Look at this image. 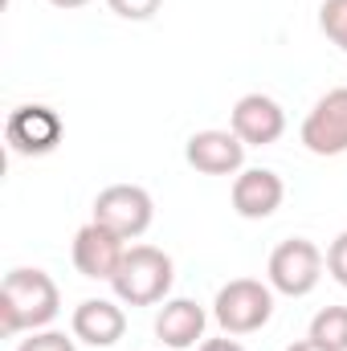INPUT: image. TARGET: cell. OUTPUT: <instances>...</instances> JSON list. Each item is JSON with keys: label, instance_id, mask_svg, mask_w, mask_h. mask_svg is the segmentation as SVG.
Here are the masks:
<instances>
[{"label": "cell", "instance_id": "1", "mask_svg": "<svg viewBox=\"0 0 347 351\" xmlns=\"http://www.w3.org/2000/svg\"><path fill=\"white\" fill-rule=\"evenodd\" d=\"M62 311V290L45 269L16 265L0 282V335L12 339L21 331H45Z\"/></svg>", "mask_w": 347, "mask_h": 351}, {"label": "cell", "instance_id": "2", "mask_svg": "<svg viewBox=\"0 0 347 351\" xmlns=\"http://www.w3.org/2000/svg\"><path fill=\"white\" fill-rule=\"evenodd\" d=\"M172 282H176V265L156 245H127L119 274L110 278L115 298L123 306H156V302H168Z\"/></svg>", "mask_w": 347, "mask_h": 351}, {"label": "cell", "instance_id": "3", "mask_svg": "<svg viewBox=\"0 0 347 351\" xmlns=\"http://www.w3.org/2000/svg\"><path fill=\"white\" fill-rule=\"evenodd\" d=\"M213 319L225 335H254L274 319V286L258 278H233L213 298Z\"/></svg>", "mask_w": 347, "mask_h": 351}, {"label": "cell", "instance_id": "4", "mask_svg": "<svg viewBox=\"0 0 347 351\" xmlns=\"http://www.w3.org/2000/svg\"><path fill=\"white\" fill-rule=\"evenodd\" d=\"M323 250L307 237H290L282 241L274 254H270V265H265V282L274 286V294H286V298H307L319 278H323Z\"/></svg>", "mask_w": 347, "mask_h": 351}, {"label": "cell", "instance_id": "5", "mask_svg": "<svg viewBox=\"0 0 347 351\" xmlns=\"http://www.w3.org/2000/svg\"><path fill=\"white\" fill-rule=\"evenodd\" d=\"M98 225H106L110 233H119L123 241H135L152 229L156 221V200L147 188L139 184H110L94 196V217Z\"/></svg>", "mask_w": 347, "mask_h": 351}, {"label": "cell", "instance_id": "6", "mask_svg": "<svg viewBox=\"0 0 347 351\" xmlns=\"http://www.w3.org/2000/svg\"><path fill=\"white\" fill-rule=\"evenodd\" d=\"M298 139H302V147H307L311 156H323V160L344 156L347 152V86L327 90V94L311 106V114L302 119Z\"/></svg>", "mask_w": 347, "mask_h": 351}, {"label": "cell", "instance_id": "7", "mask_svg": "<svg viewBox=\"0 0 347 351\" xmlns=\"http://www.w3.org/2000/svg\"><path fill=\"white\" fill-rule=\"evenodd\" d=\"M4 139L16 156H49L62 143V119L53 106L41 102H25L8 114L4 123Z\"/></svg>", "mask_w": 347, "mask_h": 351}, {"label": "cell", "instance_id": "8", "mask_svg": "<svg viewBox=\"0 0 347 351\" xmlns=\"http://www.w3.org/2000/svg\"><path fill=\"white\" fill-rule=\"evenodd\" d=\"M123 254H127V241L119 233H110L106 225H98V221H90L74 233V250H70L74 269L90 282H110L123 265Z\"/></svg>", "mask_w": 347, "mask_h": 351}, {"label": "cell", "instance_id": "9", "mask_svg": "<svg viewBox=\"0 0 347 351\" xmlns=\"http://www.w3.org/2000/svg\"><path fill=\"white\" fill-rule=\"evenodd\" d=\"M229 131L246 147H270L286 135V110L270 94H246V98H237V106L229 114Z\"/></svg>", "mask_w": 347, "mask_h": 351}, {"label": "cell", "instance_id": "10", "mask_svg": "<svg viewBox=\"0 0 347 351\" xmlns=\"http://www.w3.org/2000/svg\"><path fill=\"white\" fill-rule=\"evenodd\" d=\"M184 160L204 176H237L246 168V143L233 131H196L184 147Z\"/></svg>", "mask_w": 347, "mask_h": 351}, {"label": "cell", "instance_id": "11", "mask_svg": "<svg viewBox=\"0 0 347 351\" xmlns=\"http://www.w3.org/2000/svg\"><path fill=\"white\" fill-rule=\"evenodd\" d=\"M286 200V184L282 176L270 168H241L233 176V208L246 221H265L282 208Z\"/></svg>", "mask_w": 347, "mask_h": 351}, {"label": "cell", "instance_id": "12", "mask_svg": "<svg viewBox=\"0 0 347 351\" xmlns=\"http://www.w3.org/2000/svg\"><path fill=\"white\" fill-rule=\"evenodd\" d=\"M70 331L78 343L90 348H115L123 335H127V315L119 302L110 298H82L70 315Z\"/></svg>", "mask_w": 347, "mask_h": 351}, {"label": "cell", "instance_id": "13", "mask_svg": "<svg viewBox=\"0 0 347 351\" xmlns=\"http://www.w3.org/2000/svg\"><path fill=\"white\" fill-rule=\"evenodd\" d=\"M204 327H208V315L192 298H168L156 315V339L172 351H188L204 343Z\"/></svg>", "mask_w": 347, "mask_h": 351}, {"label": "cell", "instance_id": "14", "mask_svg": "<svg viewBox=\"0 0 347 351\" xmlns=\"http://www.w3.org/2000/svg\"><path fill=\"white\" fill-rule=\"evenodd\" d=\"M307 339H315L319 348H327V351H347V306H323L311 319Z\"/></svg>", "mask_w": 347, "mask_h": 351}, {"label": "cell", "instance_id": "15", "mask_svg": "<svg viewBox=\"0 0 347 351\" xmlns=\"http://www.w3.org/2000/svg\"><path fill=\"white\" fill-rule=\"evenodd\" d=\"M319 29L347 53V0H323L319 4Z\"/></svg>", "mask_w": 347, "mask_h": 351}, {"label": "cell", "instance_id": "16", "mask_svg": "<svg viewBox=\"0 0 347 351\" xmlns=\"http://www.w3.org/2000/svg\"><path fill=\"white\" fill-rule=\"evenodd\" d=\"M16 351H78L66 331H29V339H21Z\"/></svg>", "mask_w": 347, "mask_h": 351}, {"label": "cell", "instance_id": "17", "mask_svg": "<svg viewBox=\"0 0 347 351\" xmlns=\"http://www.w3.org/2000/svg\"><path fill=\"white\" fill-rule=\"evenodd\" d=\"M106 4H110V12L123 16V21H152L164 0H106Z\"/></svg>", "mask_w": 347, "mask_h": 351}, {"label": "cell", "instance_id": "18", "mask_svg": "<svg viewBox=\"0 0 347 351\" xmlns=\"http://www.w3.org/2000/svg\"><path fill=\"white\" fill-rule=\"evenodd\" d=\"M327 274L347 290V233H339V237L327 245Z\"/></svg>", "mask_w": 347, "mask_h": 351}, {"label": "cell", "instance_id": "19", "mask_svg": "<svg viewBox=\"0 0 347 351\" xmlns=\"http://www.w3.org/2000/svg\"><path fill=\"white\" fill-rule=\"evenodd\" d=\"M196 351H246V348H241L237 339H229V335H225V339H204Z\"/></svg>", "mask_w": 347, "mask_h": 351}, {"label": "cell", "instance_id": "20", "mask_svg": "<svg viewBox=\"0 0 347 351\" xmlns=\"http://www.w3.org/2000/svg\"><path fill=\"white\" fill-rule=\"evenodd\" d=\"M286 351H327V348H319L315 339H298V343H290Z\"/></svg>", "mask_w": 347, "mask_h": 351}, {"label": "cell", "instance_id": "21", "mask_svg": "<svg viewBox=\"0 0 347 351\" xmlns=\"http://www.w3.org/2000/svg\"><path fill=\"white\" fill-rule=\"evenodd\" d=\"M49 4H53V8H66V12H70V8H86L90 0H49Z\"/></svg>", "mask_w": 347, "mask_h": 351}]
</instances>
